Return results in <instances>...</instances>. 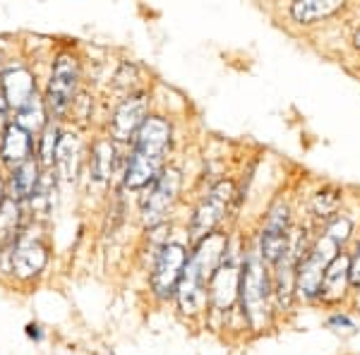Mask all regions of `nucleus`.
<instances>
[{"label":"nucleus","mask_w":360,"mask_h":355,"mask_svg":"<svg viewBox=\"0 0 360 355\" xmlns=\"http://www.w3.org/2000/svg\"><path fill=\"white\" fill-rule=\"evenodd\" d=\"M226 250H229V238L221 235V233H212L207 235L200 245L195 247V252L188 257V264H185L183 278H180L178 286V302L180 310L195 314L205 307L207 300V283L212 281L214 271L221 264Z\"/></svg>","instance_id":"1"},{"label":"nucleus","mask_w":360,"mask_h":355,"mask_svg":"<svg viewBox=\"0 0 360 355\" xmlns=\"http://www.w3.org/2000/svg\"><path fill=\"white\" fill-rule=\"evenodd\" d=\"M168 144H171V125L164 118H156V115L144 120V125L139 127L135 137L130 161H127V171H125L127 188L132 190L147 188L149 183H154L161 176Z\"/></svg>","instance_id":"2"},{"label":"nucleus","mask_w":360,"mask_h":355,"mask_svg":"<svg viewBox=\"0 0 360 355\" xmlns=\"http://www.w3.org/2000/svg\"><path fill=\"white\" fill-rule=\"evenodd\" d=\"M240 300L243 312H245L248 322L255 329L262 327L269 319V298H271V281L269 273L264 269V259L257 252L248 254L240 269Z\"/></svg>","instance_id":"3"},{"label":"nucleus","mask_w":360,"mask_h":355,"mask_svg":"<svg viewBox=\"0 0 360 355\" xmlns=\"http://www.w3.org/2000/svg\"><path fill=\"white\" fill-rule=\"evenodd\" d=\"M336 250H339V245H336L329 235H324L322 240L298 262V269H295V288L300 290L303 298L310 300L319 295L322 281H324V271H327L329 262L339 254Z\"/></svg>","instance_id":"4"},{"label":"nucleus","mask_w":360,"mask_h":355,"mask_svg":"<svg viewBox=\"0 0 360 355\" xmlns=\"http://www.w3.org/2000/svg\"><path fill=\"white\" fill-rule=\"evenodd\" d=\"M79 84V63L72 53H60L53 63V72L46 91V108L53 115H63L72 103Z\"/></svg>","instance_id":"5"},{"label":"nucleus","mask_w":360,"mask_h":355,"mask_svg":"<svg viewBox=\"0 0 360 355\" xmlns=\"http://www.w3.org/2000/svg\"><path fill=\"white\" fill-rule=\"evenodd\" d=\"M233 197V185L229 180H221L217 183L212 190H209L207 200L197 207L195 217H193V224H190V235H193V243L200 245L207 235H212L217 224L224 219L226 209H229V202Z\"/></svg>","instance_id":"6"},{"label":"nucleus","mask_w":360,"mask_h":355,"mask_svg":"<svg viewBox=\"0 0 360 355\" xmlns=\"http://www.w3.org/2000/svg\"><path fill=\"white\" fill-rule=\"evenodd\" d=\"M185 264H188V252H185L183 245L171 243V245L161 247L159 259H156V266L152 271V288L159 298H173L178 293Z\"/></svg>","instance_id":"7"},{"label":"nucleus","mask_w":360,"mask_h":355,"mask_svg":"<svg viewBox=\"0 0 360 355\" xmlns=\"http://www.w3.org/2000/svg\"><path fill=\"white\" fill-rule=\"evenodd\" d=\"M240 259H238V250L231 247L229 243V250H226L221 264L219 269L214 271L212 281H209V300L217 310H229L233 305L238 290H240Z\"/></svg>","instance_id":"8"},{"label":"nucleus","mask_w":360,"mask_h":355,"mask_svg":"<svg viewBox=\"0 0 360 355\" xmlns=\"http://www.w3.org/2000/svg\"><path fill=\"white\" fill-rule=\"evenodd\" d=\"M178 192H180V173L168 168V171H164L154 180L149 197L144 200V209H142L144 224L147 226L161 224L168 214V209L173 207V202L178 200Z\"/></svg>","instance_id":"9"},{"label":"nucleus","mask_w":360,"mask_h":355,"mask_svg":"<svg viewBox=\"0 0 360 355\" xmlns=\"http://www.w3.org/2000/svg\"><path fill=\"white\" fill-rule=\"evenodd\" d=\"M46 247L39 238L34 235H20L13 243V252H10V269L20 278H32L46 266Z\"/></svg>","instance_id":"10"},{"label":"nucleus","mask_w":360,"mask_h":355,"mask_svg":"<svg viewBox=\"0 0 360 355\" xmlns=\"http://www.w3.org/2000/svg\"><path fill=\"white\" fill-rule=\"evenodd\" d=\"M288 214H286V207L278 205L271 209L269 214V221L264 226V233H262V245H259V257L264 262H271L276 264L278 259L286 254V250L291 247L288 243Z\"/></svg>","instance_id":"11"},{"label":"nucleus","mask_w":360,"mask_h":355,"mask_svg":"<svg viewBox=\"0 0 360 355\" xmlns=\"http://www.w3.org/2000/svg\"><path fill=\"white\" fill-rule=\"evenodd\" d=\"M147 120V98L142 94L125 98L118 106L111 123V135L118 139V142H127V139H135L139 127Z\"/></svg>","instance_id":"12"},{"label":"nucleus","mask_w":360,"mask_h":355,"mask_svg":"<svg viewBox=\"0 0 360 355\" xmlns=\"http://www.w3.org/2000/svg\"><path fill=\"white\" fill-rule=\"evenodd\" d=\"M0 86H3V96L5 103L10 108L20 110L22 106H27L34 96H37V79L29 72L27 67H10L3 72L0 77Z\"/></svg>","instance_id":"13"},{"label":"nucleus","mask_w":360,"mask_h":355,"mask_svg":"<svg viewBox=\"0 0 360 355\" xmlns=\"http://www.w3.org/2000/svg\"><path fill=\"white\" fill-rule=\"evenodd\" d=\"M0 156L10 168L22 166L25 161L32 159V135L22 130L20 125L10 123L3 132V144H0Z\"/></svg>","instance_id":"14"},{"label":"nucleus","mask_w":360,"mask_h":355,"mask_svg":"<svg viewBox=\"0 0 360 355\" xmlns=\"http://www.w3.org/2000/svg\"><path fill=\"white\" fill-rule=\"evenodd\" d=\"M348 283H351V257L344 252H339L332 262H329L327 271H324V281H322L319 295H322L327 302H334L346 293Z\"/></svg>","instance_id":"15"},{"label":"nucleus","mask_w":360,"mask_h":355,"mask_svg":"<svg viewBox=\"0 0 360 355\" xmlns=\"http://www.w3.org/2000/svg\"><path fill=\"white\" fill-rule=\"evenodd\" d=\"M39 178H41V176H39V161L29 159L22 166H17L13 171V176H10L8 200L17 202V205L29 200V197L34 195V190H37Z\"/></svg>","instance_id":"16"},{"label":"nucleus","mask_w":360,"mask_h":355,"mask_svg":"<svg viewBox=\"0 0 360 355\" xmlns=\"http://www.w3.org/2000/svg\"><path fill=\"white\" fill-rule=\"evenodd\" d=\"M77 159H79V139L72 132H65L58 139V149H56V171L60 178L72 180L77 173Z\"/></svg>","instance_id":"17"},{"label":"nucleus","mask_w":360,"mask_h":355,"mask_svg":"<svg viewBox=\"0 0 360 355\" xmlns=\"http://www.w3.org/2000/svg\"><path fill=\"white\" fill-rule=\"evenodd\" d=\"M341 5H344L341 0H300L291 8V15L300 25H310L315 20L334 15L336 10H341Z\"/></svg>","instance_id":"18"},{"label":"nucleus","mask_w":360,"mask_h":355,"mask_svg":"<svg viewBox=\"0 0 360 355\" xmlns=\"http://www.w3.org/2000/svg\"><path fill=\"white\" fill-rule=\"evenodd\" d=\"M15 125H20L22 130L29 132V135H32V132L44 130L46 127V103L39 96H34L27 106H22L20 110H17Z\"/></svg>","instance_id":"19"},{"label":"nucleus","mask_w":360,"mask_h":355,"mask_svg":"<svg viewBox=\"0 0 360 355\" xmlns=\"http://www.w3.org/2000/svg\"><path fill=\"white\" fill-rule=\"evenodd\" d=\"M113 159H115V149L108 139L94 144V156H91V176L96 180H108V176L113 173Z\"/></svg>","instance_id":"20"},{"label":"nucleus","mask_w":360,"mask_h":355,"mask_svg":"<svg viewBox=\"0 0 360 355\" xmlns=\"http://www.w3.org/2000/svg\"><path fill=\"white\" fill-rule=\"evenodd\" d=\"M17 226H20V205L13 200H5L0 205V238L15 243Z\"/></svg>","instance_id":"21"},{"label":"nucleus","mask_w":360,"mask_h":355,"mask_svg":"<svg viewBox=\"0 0 360 355\" xmlns=\"http://www.w3.org/2000/svg\"><path fill=\"white\" fill-rule=\"evenodd\" d=\"M58 139H60V132H58L56 125H46L41 132V144H39V159H41L44 166H51L56 159V149H58Z\"/></svg>","instance_id":"22"},{"label":"nucleus","mask_w":360,"mask_h":355,"mask_svg":"<svg viewBox=\"0 0 360 355\" xmlns=\"http://www.w3.org/2000/svg\"><path fill=\"white\" fill-rule=\"evenodd\" d=\"M351 231H353V226H351V221L348 219H334L332 224L327 226V233L324 235H329L332 240L336 243V245H344V243L351 238Z\"/></svg>","instance_id":"23"},{"label":"nucleus","mask_w":360,"mask_h":355,"mask_svg":"<svg viewBox=\"0 0 360 355\" xmlns=\"http://www.w3.org/2000/svg\"><path fill=\"white\" fill-rule=\"evenodd\" d=\"M336 205H339V197H336L334 192H319L312 207H315V212L319 214V217H332Z\"/></svg>","instance_id":"24"},{"label":"nucleus","mask_w":360,"mask_h":355,"mask_svg":"<svg viewBox=\"0 0 360 355\" xmlns=\"http://www.w3.org/2000/svg\"><path fill=\"white\" fill-rule=\"evenodd\" d=\"M351 283L360 286V243H358L356 254L351 257Z\"/></svg>","instance_id":"25"},{"label":"nucleus","mask_w":360,"mask_h":355,"mask_svg":"<svg viewBox=\"0 0 360 355\" xmlns=\"http://www.w3.org/2000/svg\"><path fill=\"white\" fill-rule=\"evenodd\" d=\"M329 324H336V327H339V324H341V327H353L351 319H348V317H339V314L332 317V322H329Z\"/></svg>","instance_id":"26"},{"label":"nucleus","mask_w":360,"mask_h":355,"mask_svg":"<svg viewBox=\"0 0 360 355\" xmlns=\"http://www.w3.org/2000/svg\"><path fill=\"white\" fill-rule=\"evenodd\" d=\"M27 329H29L27 334L32 336V339H41V334H39V327H37V324H29Z\"/></svg>","instance_id":"27"},{"label":"nucleus","mask_w":360,"mask_h":355,"mask_svg":"<svg viewBox=\"0 0 360 355\" xmlns=\"http://www.w3.org/2000/svg\"><path fill=\"white\" fill-rule=\"evenodd\" d=\"M5 200H8V192H5V183L0 180V205H3Z\"/></svg>","instance_id":"28"},{"label":"nucleus","mask_w":360,"mask_h":355,"mask_svg":"<svg viewBox=\"0 0 360 355\" xmlns=\"http://www.w3.org/2000/svg\"><path fill=\"white\" fill-rule=\"evenodd\" d=\"M356 46L360 49V29H358V34H356Z\"/></svg>","instance_id":"29"}]
</instances>
